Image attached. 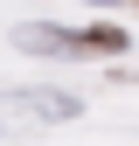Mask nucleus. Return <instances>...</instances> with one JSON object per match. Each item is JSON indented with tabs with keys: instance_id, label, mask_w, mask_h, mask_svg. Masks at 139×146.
<instances>
[{
	"instance_id": "obj_1",
	"label": "nucleus",
	"mask_w": 139,
	"mask_h": 146,
	"mask_svg": "<svg viewBox=\"0 0 139 146\" xmlns=\"http://www.w3.org/2000/svg\"><path fill=\"white\" fill-rule=\"evenodd\" d=\"M14 42H21L28 56H118V49H132L118 28H56V21L14 28Z\"/></svg>"
},
{
	"instance_id": "obj_2",
	"label": "nucleus",
	"mask_w": 139,
	"mask_h": 146,
	"mask_svg": "<svg viewBox=\"0 0 139 146\" xmlns=\"http://www.w3.org/2000/svg\"><path fill=\"white\" fill-rule=\"evenodd\" d=\"M0 104H14V111H35V118H70V111H77V98H63V90H7Z\"/></svg>"
},
{
	"instance_id": "obj_3",
	"label": "nucleus",
	"mask_w": 139,
	"mask_h": 146,
	"mask_svg": "<svg viewBox=\"0 0 139 146\" xmlns=\"http://www.w3.org/2000/svg\"><path fill=\"white\" fill-rule=\"evenodd\" d=\"M97 7H118V0H97Z\"/></svg>"
}]
</instances>
